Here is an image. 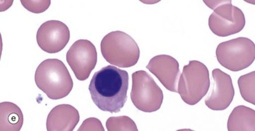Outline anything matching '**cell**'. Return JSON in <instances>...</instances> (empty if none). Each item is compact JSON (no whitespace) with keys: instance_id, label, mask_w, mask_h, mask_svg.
<instances>
[{"instance_id":"obj_1","label":"cell","mask_w":255,"mask_h":131,"mask_svg":"<svg viewBox=\"0 0 255 131\" xmlns=\"http://www.w3.org/2000/svg\"><path fill=\"white\" fill-rule=\"evenodd\" d=\"M128 86L127 71L110 65L95 73L89 91L92 100L100 110L119 113L127 103Z\"/></svg>"},{"instance_id":"obj_2","label":"cell","mask_w":255,"mask_h":131,"mask_svg":"<svg viewBox=\"0 0 255 131\" xmlns=\"http://www.w3.org/2000/svg\"><path fill=\"white\" fill-rule=\"evenodd\" d=\"M35 82L51 100L66 98L73 89L74 83L65 64L57 59H48L40 63L35 74Z\"/></svg>"},{"instance_id":"obj_3","label":"cell","mask_w":255,"mask_h":131,"mask_svg":"<svg viewBox=\"0 0 255 131\" xmlns=\"http://www.w3.org/2000/svg\"><path fill=\"white\" fill-rule=\"evenodd\" d=\"M101 52L111 65L130 68L136 65L140 58V49L132 37L124 32H111L103 37Z\"/></svg>"},{"instance_id":"obj_4","label":"cell","mask_w":255,"mask_h":131,"mask_svg":"<svg viewBox=\"0 0 255 131\" xmlns=\"http://www.w3.org/2000/svg\"><path fill=\"white\" fill-rule=\"evenodd\" d=\"M210 87V72L205 64L193 60L183 67L177 90L185 103L196 105L207 95Z\"/></svg>"},{"instance_id":"obj_5","label":"cell","mask_w":255,"mask_h":131,"mask_svg":"<svg viewBox=\"0 0 255 131\" xmlns=\"http://www.w3.org/2000/svg\"><path fill=\"white\" fill-rule=\"evenodd\" d=\"M216 56L221 65L237 72L255 62V45L247 37H238L219 44Z\"/></svg>"},{"instance_id":"obj_6","label":"cell","mask_w":255,"mask_h":131,"mask_svg":"<svg viewBox=\"0 0 255 131\" xmlns=\"http://www.w3.org/2000/svg\"><path fill=\"white\" fill-rule=\"evenodd\" d=\"M132 81L130 100L134 106L147 113L159 110L164 95L154 78L147 71H137L132 74Z\"/></svg>"},{"instance_id":"obj_7","label":"cell","mask_w":255,"mask_h":131,"mask_svg":"<svg viewBox=\"0 0 255 131\" xmlns=\"http://www.w3.org/2000/svg\"><path fill=\"white\" fill-rule=\"evenodd\" d=\"M217 3L210 6L214 9L209 18V27L212 33L217 36L227 37L241 32L246 25V17L242 10L231 4V1H218Z\"/></svg>"},{"instance_id":"obj_8","label":"cell","mask_w":255,"mask_h":131,"mask_svg":"<svg viewBox=\"0 0 255 131\" xmlns=\"http://www.w3.org/2000/svg\"><path fill=\"white\" fill-rule=\"evenodd\" d=\"M66 62L78 80L86 81L98 62L96 47L89 40H78L66 53Z\"/></svg>"},{"instance_id":"obj_9","label":"cell","mask_w":255,"mask_h":131,"mask_svg":"<svg viewBox=\"0 0 255 131\" xmlns=\"http://www.w3.org/2000/svg\"><path fill=\"white\" fill-rule=\"evenodd\" d=\"M37 45L44 52L55 54L60 52L69 43L70 30L65 23L51 20L40 25L36 35Z\"/></svg>"},{"instance_id":"obj_10","label":"cell","mask_w":255,"mask_h":131,"mask_svg":"<svg viewBox=\"0 0 255 131\" xmlns=\"http://www.w3.org/2000/svg\"><path fill=\"white\" fill-rule=\"evenodd\" d=\"M212 88L205 100V105L210 110H227L234 100L235 90L230 75L219 69L212 71Z\"/></svg>"},{"instance_id":"obj_11","label":"cell","mask_w":255,"mask_h":131,"mask_svg":"<svg viewBox=\"0 0 255 131\" xmlns=\"http://www.w3.org/2000/svg\"><path fill=\"white\" fill-rule=\"evenodd\" d=\"M146 68L157 78L166 89L178 93V80L181 71L179 63L176 59L166 54L157 55L150 59Z\"/></svg>"},{"instance_id":"obj_12","label":"cell","mask_w":255,"mask_h":131,"mask_svg":"<svg viewBox=\"0 0 255 131\" xmlns=\"http://www.w3.org/2000/svg\"><path fill=\"white\" fill-rule=\"evenodd\" d=\"M79 121V112L74 107L60 105L51 110L46 127L48 131H73Z\"/></svg>"},{"instance_id":"obj_13","label":"cell","mask_w":255,"mask_h":131,"mask_svg":"<svg viewBox=\"0 0 255 131\" xmlns=\"http://www.w3.org/2000/svg\"><path fill=\"white\" fill-rule=\"evenodd\" d=\"M229 131H255V111L246 106L234 109L228 120Z\"/></svg>"},{"instance_id":"obj_14","label":"cell","mask_w":255,"mask_h":131,"mask_svg":"<svg viewBox=\"0 0 255 131\" xmlns=\"http://www.w3.org/2000/svg\"><path fill=\"white\" fill-rule=\"evenodd\" d=\"M23 124V113L16 104L9 102L0 104V131H19Z\"/></svg>"},{"instance_id":"obj_15","label":"cell","mask_w":255,"mask_h":131,"mask_svg":"<svg viewBox=\"0 0 255 131\" xmlns=\"http://www.w3.org/2000/svg\"><path fill=\"white\" fill-rule=\"evenodd\" d=\"M240 92L243 100L255 105V71L243 75L238 81Z\"/></svg>"},{"instance_id":"obj_16","label":"cell","mask_w":255,"mask_h":131,"mask_svg":"<svg viewBox=\"0 0 255 131\" xmlns=\"http://www.w3.org/2000/svg\"><path fill=\"white\" fill-rule=\"evenodd\" d=\"M106 127L108 131H137V126L132 119L127 116L110 117L107 119Z\"/></svg>"},{"instance_id":"obj_17","label":"cell","mask_w":255,"mask_h":131,"mask_svg":"<svg viewBox=\"0 0 255 131\" xmlns=\"http://www.w3.org/2000/svg\"><path fill=\"white\" fill-rule=\"evenodd\" d=\"M22 5L28 11L32 13H40L44 12L50 7L51 4L50 0H21Z\"/></svg>"},{"instance_id":"obj_18","label":"cell","mask_w":255,"mask_h":131,"mask_svg":"<svg viewBox=\"0 0 255 131\" xmlns=\"http://www.w3.org/2000/svg\"><path fill=\"white\" fill-rule=\"evenodd\" d=\"M78 131H104L102 122L96 118L87 119L83 122L82 125L78 129Z\"/></svg>"}]
</instances>
